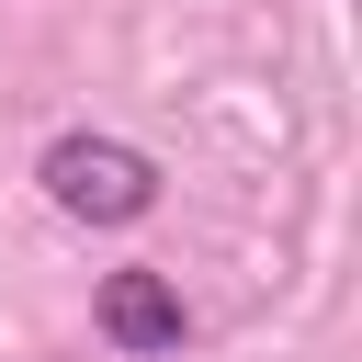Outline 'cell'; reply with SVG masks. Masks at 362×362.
Masks as SVG:
<instances>
[{"mask_svg":"<svg viewBox=\"0 0 362 362\" xmlns=\"http://www.w3.org/2000/svg\"><path fill=\"white\" fill-rule=\"evenodd\" d=\"M34 181H45V204L79 215V226H136V215L158 204V158L124 147V136H57Z\"/></svg>","mask_w":362,"mask_h":362,"instance_id":"obj_1","label":"cell"},{"mask_svg":"<svg viewBox=\"0 0 362 362\" xmlns=\"http://www.w3.org/2000/svg\"><path fill=\"white\" fill-rule=\"evenodd\" d=\"M102 339L113 351H181V283L170 272H102Z\"/></svg>","mask_w":362,"mask_h":362,"instance_id":"obj_2","label":"cell"}]
</instances>
